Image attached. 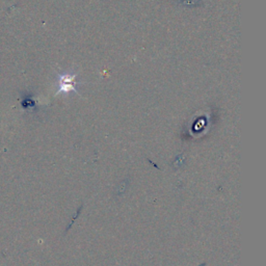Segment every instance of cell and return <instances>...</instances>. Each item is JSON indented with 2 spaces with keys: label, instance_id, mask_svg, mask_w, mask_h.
<instances>
[{
  "label": "cell",
  "instance_id": "obj_1",
  "mask_svg": "<svg viewBox=\"0 0 266 266\" xmlns=\"http://www.w3.org/2000/svg\"><path fill=\"white\" fill-rule=\"evenodd\" d=\"M76 75L75 74H61L59 76V93H70L76 92Z\"/></svg>",
  "mask_w": 266,
  "mask_h": 266
},
{
  "label": "cell",
  "instance_id": "obj_2",
  "mask_svg": "<svg viewBox=\"0 0 266 266\" xmlns=\"http://www.w3.org/2000/svg\"><path fill=\"white\" fill-rule=\"evenodd\" d=\"M127 185H128L127 180H124V181L122 182V183H121L120 185H118V187L117 195H121V194H123V193L125 192V191H126V188H127Z\"/></svg>",
  "mask_w": 266,
  "mask_h": 266
}]
</instances>
